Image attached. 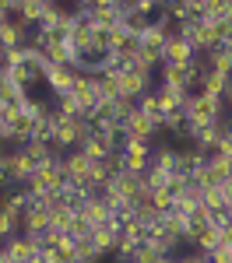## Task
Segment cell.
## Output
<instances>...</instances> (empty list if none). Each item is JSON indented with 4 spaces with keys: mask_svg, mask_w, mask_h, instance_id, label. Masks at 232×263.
I'll return each instance as SVG.
<instances>
[{
    "mask_svg": "<svg viewBox=\"0 0 232 263\" xmlns=\"http://www.w3.org/2000/svg\"><path fill=\"white\" fill-rule=\"evenodd\" d=\"M120 78V91H123V99H137V95H145L148 88H155V70L148 67L145 60H127V67L116 74Z\"/></svg>",
    "mask_w": 232,
    "mask_h": 263,
    "instance_id": "obj_1",
    "label": "cell"
},
{
    "mask_svg": "<svg viewBox=\"0 0 232 263\" xmlns=\"http://www.w3.org/2000/svg\"><path fill=\"white\" fill-rule=\"evenodd\" d=\"M78 67L74 63H60V67H46V74H42V88L49 91V95H67L74 81H78Z\"/></svg>",
    "mask_w": 232,
    "mask_h": 263,
    "instance_id": "obj_2",
    "label": "cell"
},
{
    "mask_svg": "<svg viewBox=\"0 0 232 263\" xmlns=\"http://www.w3.org/2000/svg\"><path fill=\"white\" fill-rule=\"evenodd\" d=\"M105 46H109V53H116V57H123V60H134V57H137V35L127 32L123 25H116V28L105 32Z\"/></svg>",
    "mask_w": 232,
    "mask_h": 263,
    "instance_id": "obj_3",
    "label": "cell"
},
{
    "mask_svg": "<svg viewBox=\"0 0 232 263\" xmlns=\"http://www.w3.org/2000/svg\"><path fill=\"white\" fill-rule=\"evenodd\" d=\"M74 214H81V218L92 224V228H99V224H105L109 218H113V211L105 207L102 197H84V200L78 203V211H74Z\"/></svg>",
    "mask_w": 232,
    "mask_h": 263,
    "instance_id": "obj_4",
    "label": "cell"
},
{
    "mask_svg": "<svg viewBox=\"0 0 232 263\" xmlns=\"http://www.w3.org/2000/svg\"><path fill=\"white\" fill-rule=\"evenodd\" d=\"M155 99H158V112L166 116V112H183V99H187L190 91H180V88H169V84H158L155 81ZM187 116V112H183Z\"/></svg>",
    "mask_w": 232,
    "mask_h": 263,
    "instance_id": "obj_5",
    "label": "cell"
},
{
    "mask_svg": "<svg viewBox=\"0 0 232 263\" xmlns=\"http://www.w3.org/2000/svg\"><path fill=\"white\" fill-rule=\"evenodd\" d=\"M190 60H193V46H190L180 32L169 35L166 46H162V63H190Z\"/></svg>",
    "mask_w": 232,
    "mask_h": 263,
    "instance_id": "obj_6",
    "label": "cell"
},
{
    "mask_svg": "<svg viewBox=\"0 0 232 263\" xmlns=\"http://www.w3.org/2000/svg\"><path fill=\"white\" fill-rule=\"evenodd\" d=\"M60 168H63V176H67L70 182H81L84 176H88L92 162H88V158H84L81 151L74 147V151H63V155H60Z\"/></svg>",
    "mask_w": 232,
    "mask_h": 263,
    "instance_id": "obj_7",
    "label": "cell"
},
{
    "mask_svg": "<svg viewBox=\"0 0 232 263\" xmlns=\"http://www.w3.org/2000/svg\"><path fill=\"white\" fill-rule=\"evenodd\" d=\"M4 253H7V260L11 263H25L32 253H35V246H32V239L25 235V232H18V235H11V239H4Z\"/></svg>",
    "mask_w": 232,
    "mask_h": 263,
    "instance_id": "obj_8",
    "label": "cell"
},
{
    "mask_svg": "<svg viewBox=\"0 0 232 263\" xmlns=\"http://www.w3.org/2000/svg\"><path fill=\"white\" fill-rule=\"evenodd\" d=\"M134 109L137 112H145V116H151V120H162V112H158V99H155V91L148 88L145 95H137L134 99Z\"/></svg>",
    "mask_w": 232,
    "mask_h": 263,
    "instance_id": "obj_9",
    "label": "cell"
},
{
    "mask_svg": "<svg viewBox=\"0 0 232 263\" xmlns=\"http://www.w3.org/2000/svg\"><path fill=\"white\" fill-rule=\"evenodd\" d=\"M74 221V211L70 207H49V228H57V232H67Z\"/></svg>",
    "mask_w": 232,
    "mask_h": 263,
    "instance_id": "obj_10",
    "label": "cell"
},
{
    "mask_svg": "<svg viewBox=\"0 0 232 263\" xmlns=\"http://www.w3.org/2000/svg\"><path fill=\"white\" fill-rule=\"evenodd\" d=\"M204 263H232V249L229 246H218V249L204 253Z\"/></svg>",
    "mask_w": 232,
    "mask_h": 263,
    "instance_id": "obj_11",
    "label": "cell"
},
{
    "mask_svg": "<svg viewBox=\"0 0 232 263\" xmlns=\"http://www.w3.org/2000/svg\"><path fill=\"white\" fill-rule=\"evenodd\" d=\"M176 263H204V253H180Z\"/></svg>",
    "mask_w": 232,
    "mask_h": 263,
    "instance_id": "obj_12",
    "label": "cell"
},
{
    "mask_svg": "<svg viewBox=\"0 0 232 263\" xmlns=\"http://www.w3.org/2000/svg\"><path fill=\"white\" fill-rule=\"evenodd\" d=\"M222 200H225V203L232 207V176H229L225 182H222Z\"/></svg>",
    "mask_w": 232,
    "mask_h": 263,
    "instance_id": "obj_13",
    "label": "cell"
},
{
    "mask_svg": "<svg viewBox=\"0 0 232 263\" xmlns=\"http://www.w3.org/2000/svg\"><path fill=\"white\" fill-rule=\"evenodd\" d=\"M120 0H92V7H116Z\"/></svg>",
    "mask_w": 232,
    "mask_h": 263,
    "instance_id": "obj_14",
    "label": "cell"
},
{
    "mask_svg": "<svg viewBox=\"0 0 232 263\" xmlns=\"http://www.w3.org/2000/svg\"><path fill=\"white\" fill-rule=\"evenodd\" d=\"M0 63H7V49H4V42H0Z\"/></svg>",
    "mask_w": 232,
    "mask_h": 263,
    "instance_id": "obj_15",
    "label": "cell"
},
{
    "mask_svg": "<svg viewBox=\"0 0 232 263\" xmlns=\"http://www.w3.org/2000/svg\"><path fill=\"white\" fill-rule=\"evenodd\" d=\"M4 25H7V14H0V32H4Z\"/></svg>",
    "mask_w": 232,
    "mask_h": 263,
    "instance_id": "obj_16",
    "label": "cell"
},
{
    "mask_svg": "<svg viewBox=\"0 0 232 263\" xmlns=\"http://www.w3.org/2000/svg\"><path fill=\"white\" fill-rule=\"evenodd\" d=\"M0 242H4V239H0Z\"/></svg>",
    "mask_w": 232,
    "mask_h": 263,
    "instance_id": "obj_17",
    "label": "cell"
}]
</instances>
